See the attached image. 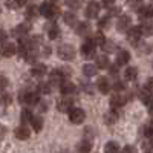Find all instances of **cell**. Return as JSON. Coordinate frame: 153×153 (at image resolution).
I'll return each instance as SVG.
<instances>
[{
  "label": "cell",
  "instance_id": "1",
  "mask_svg": "<svg viewBox=\"0 0 153 153\" xmlns=\"http://www.w3.org/2000/svg\"><path fill=\"white\" fill-rule=\"evenodd\" d=\"M40 9V16L46 17V19H51V20H54L60 16V8L54 3H49V2H45L42 3V6L38 8Z\"/></svg>",
  "mask_w": 153,
  "mask_h": 153
},
{
  "label": "cell",
  "instance_id": "2",
  "mask_svg": "<svg viewBox=\"0 0 153 153\" xmlns=\"http://www.w3.org/2000/svg\"><path fill=\"white\" fill-rule=\"evenodd\" d=\"M20 103H25L28 106H35L40 101V97H38V92H31V91H23L19 95Z\"/></svg>",
  "mask_w": 153,
  "mask_h": 153
},
{
  "label": "cell",
  "instance_id": "3",
  "mask_svg": "<svg viewBox=\"0 0 153 153\" xmlns=\"http://www.w3.org/2000/svg\"><path fill=\"white\" fill-rule=\"evenodd\" d=\"M130 94H124V91L123 92H117L115 95H112V98H110V106H112V109H120V107H123L127 101L130 100Z\"/></svg>",
  "mask_w": 153,
  "mask_h": 153
},
{
  "label": "cell",
  "instance_id": "4",
  "mask_svg": "<svg viewBox=\"0 0 153 153\" xmlns=\"http://www.w3.org/2000/svg\"><path fill=\"white\" fill-rule=\"evenodd\" d=\"M57 54L61 60H65V61H71L75 58V48L71 46V45H61L58 46L57 49Z\"/></svg>",
  "mask_w": 153,
  "mask_h": 153
},
{
  "label": "cell",
  "instance_id": "5",
  "mask_svg": "<svg viewBox=\"0 0 153 153\" xmlns=\"http://www.w3.org/2000/svg\"><path fill=\"white\" fill-rule=\"evenodd\" d=\"M95 49H97V45L92 42V38H87V40L83 42L80 51H81V55L84 58H92L95 57Z\"/></svg>",
  "mask_w": 153,
  "mask_h": 153
},
{
  "label": "cell",
  "instance_id": "6",
  "mask_svg": "<svg viewBox=\"0 0 153 153\" xmlns=\"http://www.w3.org/2000/svg\"><path fill=\"white\" fill-rule=\"evenodd\" d=\"M69 120L74 124H81L86 120V112L80 107H72L69 110Z\"/></svg>",
  "mask_w": 153,
  "mask_h": 153
},
{
  "label": "cell",
  "instance_id": "7",
  "mask_svg": "<svg viewBox=\"0 0 153 153\" xmlns=\"http://www.w3.org/2000/svg\"><path fill=\"white\" fill-rule=\"evenodd\" d=\"M130 26H132V17L127 14H121L118 17V22H117V29L120 32H127Z\"/></svg>",
  "mask_w": 153,
  "mask_h": 153
},
{
  "label": "cell",
  "instance_id": "8",
  "mask_svg": "<svg viewBox=\"0 0 153 153\" xmlns=\"http://www.w3.org/2000/svg\"><path fill=\"white\" fill-rule=\"evenodd\" d=\"M139 38H141V31H139V26H130L129 31H127V40H129L130 45L136 46Z\"/></svg>",
  "mask_w": 153,
  "mask_h": 153
},
{
  "label": "cell",
  "instance_id": "9",
  "mask_svg": "<svg viewBox=\"0 0 153 153\" xmlns=\"http://www.w3.org/2000/svg\"><path fill=\"white\" fill-rule=\"evenodd\" d=\"M0 54H2V57H5V58H9V57L17 54V46L14 43H3L2 46H0Z\"/></svg>",
  "mask_w": 153,
  "mask_h": 153
},
{
  "label": "cell",
  "instance_id": "10",
  "mask_svg": "<svg viewBox=\"0 0 153 153\" xmlns=\"http://www.w3.org/2000/svg\"><path fill=\"white\" fill-rule=\"evenodd\" d=\"M100 11H101V6H100L98 2H89L87 8H86V17L87 19H95V17H98Z\"/></svg>",
  "mask_w": 153,
  "mask_h": 153
},
{
  "label": "cell",
  "instance_id": "11",
  "mask_svg": "<svg viewBox=\"0 0 153 153\" xmlns=\"http://www.w3.org/2000/svg\"><path fill=\"white\" fill-rule=\"evenodd\" d=\"M72 104H74V101H72L71 97L69 98H61L57 103V109L63 113H69V110L72 109Z\"/></svg>",
  "mask_w": 153,
  "mask_h": 153
},
{
  "label": "cell",
  "instance_id": "12",
  "mask_svg": "<svg viewBox=\"0 0 153 153\" xmlns=\"http://www.w3.org/2000/svg\"><path fill=\"white\" fill-rule=\"evenodd\" d=\"M60 91H61V94L65 95V97H71V95L75 94L76 87H75V84L71 83V81H63V83L60 84Z\"/></svg>",
  "mask_w": 153,
  "mask_h": 153
},
{
  "label": "cell",
  "instance_id": "13",
  "mask_svg": "<svg viewBox=\"0 0 153 153\" xmlns=\"http://www.w3.org/2000/svg\"><path fill=\"white\" fill-rule=\"evenodd\" d=\"M66 78V74L63 71H58V69H54L51 72V84H61Z\"/></svg>",
  "mask_w": 153,
  "mask_h": 153
},
{
  "label": "cell",
  "instance_id": "14",
  "mask_svg": "<svg viewBox=\"0 0 153 153\" xmlns=\"http://www.w3.org/2000/svg\"><path fill=\"white\" fill-rule=\"evenodd\" d=\"M97 89H98L101 94H104V95L110 92V83L107 80V76H100L98 83H97Z\"/></svg>",
  "mask_w": 153,
  "mask_h": 153
},
{
  "label": "cell",
  "instance_id": "15",
  "mask_svg": "<svg viewBox=\"0 0 153 153\" xmlns=\"http://www.w3.org/2000/svg\"><path fill=\"white\" fill-rule=\"evenodd\" d=\"M129 61H130V54L127 52L126 49L118 51V54H117V66H118V68H120V66H124V65H127Z\"/></svg>",
  "mask_w": 153,
  "mask_h": 153
},
{
  "label": "cell",
  "instance_id": "16",
  "mask_svg": "<svg viewBox=\"0 0 153 153\" xmlns=\"http://www.w3.org/2000/svg\"><path fill=\"white\" fill-rule=\"evenodd\" d=\"M31 75L32 76H37V78L45 76L46 75V66L42 65V63H34V66L31 68Z\"/></svg>",
  "mask_w": 153,
  "mask_h": 153
},
{
  "label": "cell",
  "instance_id": "17",
  "mask_svg": "<svg viewBox=\"0 0 153 153\" xmlns=\"http://www.w3.org/2000/svg\"><path fill=\"white\" fill-rule=\"evenodd\" d=\"M14 133H16V138H17V139H22V141H25V139H28V138L31 136V130L28 129L26 126H20V127H17Z\"/></svg>",
  "mask_w": 153,
  "mask_h": 153
},
{
  "label": "cell",
  "instance_id": "18",
  "mask_svg": "<svg viewBox=\"0 0 153 153\" xmlns=\"http://www.w3.org/2000/svg\"><path fill=\"white\" fill-rule=\"evenodd\" d=\"M138 97H139V100H141L144 104H150L152 103V95H150V89L149 87H141L139 89Z\"/></svg>",
  "mask_w": 153,
  "mask_h": 153
},
{
  "label": "cell",
  "instance_id": "19",
  "mask_svg": "<svg viewBox=\"0 0 153 153\" xmlns=\"http://www.w3.org/2000/svg\"><path fill=\"white\" fill-rule=\"evenodd\" d=\"M138 14L141 19H150L153 17V6L152 5H144L141 8H138Z\"/></svg>",
  "mask_w": 153,
  "mask_h": 153
},
{
  "label": "cell",
  "instance_id": "20",
  "mask_svg": "<svg viewBox=\"0 0 153 153\" xmlns=\"http://www.w3.org/2000/svg\"><path fill=\"white\" fill-rule=\"evenodd\" d=\"M63 20H65V23L68 25V26H76V25H78V19H76V16L71 11L63 14Z\"/></svg>",
  "mask_w": 153,
  "mask_h": 153
},
{
  "label": "cell",
  "instance_id": "21",
  "mask_svg": "<svg viewBox=\"0 0 153 153\" xmlns=\"http://www.w3.org/2000/svg\"><path fill=\"white\" fill-rule=\"evenodd\" d=\"M29 31H31V25L26 22V23H20L19 26L14 29V34L19 35V37H23V35H26Z\"/></svg>",
  "mask_w": 153,
  "mask_h": 153
},
{
  "label": "cell",
  "instance_id": "22",
  "mask_svg": "<svg viewBox=\"0 0 153 153\" xmlns=\"http://www.w3.org/2000/svg\"><path fill=\"white\" fill-rule=\"evenodd\" d=\"M92 150V144L91 141H87V139H83V141L78 143V146H76V152L78 153H91Z\"/></svg>",
  "mask_w": 153,
  "mask_h": 153
},
{
  "label": "cell",
  "instance_id": "23",
  "mask_svg": "<svg viewBox=\"0 0 153 153\" xmlns=\"http://www.w3.org/2000/svg\"><path fill=\"white\" fill-rule=\"evenodd\" d=\"M97 68L98 69H107L109 66H110V61H109V57L107 55H100V57H97Z\"/></svg>",
  "mask_w": 153,
  "mask_h": 153
},
{
  "label": "cell",
  "instance_id": "24",
  "mask_svg": "<svg viewBox=\"0 0 153 153\" xmlns=\"http://www.w3.org/2000/svg\"><path fill=\"white\" fill-rule=\"evenodd\" d=\"M118 118H120V115H118L117 109H112L110 112H107V113L104 115V121H106L107 124H115Z\"/></svg>",
  "mask_w": 153,
  "mask_h": 153
},
{
  "label": "cell",
  "instance_id": "25",
  "mask_svg": "<svg viewBox=\"0 0 153 153\" xmlns=\"http://www.w3.org/2000/svg\"><path fill=\"white\" fill-rule=\"evenodd\" d=\"M75 31H76L78 35H87L89 32H91V25L86 23V22L78 23V25H76V28H75Z\"/></svg>",
  "mask_w": 153,
  "mask_h": 153
},
{
  "label": "cell",
  "instance_id": "26",
  "mask_svg": "<svg viewBox=\"0 0 153 153\" xmlns=\"http://www.w3.org/2000/svg\"><path fill=\"white\" fill-rule=\"evenodd\" d=\"M124 76H126V80H129V81L136 80V76H138V69H136L135 66H129V68L124 71Z\"/></svg>",
  "mask_w": 153,
  "mask_h": 153
},
{
  "label": "cell",
  "instance_id": "27",
  "mask_svg": "<svg viewBox=\"0 0 153 153\" xmlns=\"http://www.w3.org/2000/svg\"><path fill=\"white\" fill-rule=\"evenodd\" d=\"M48 35H49L51 40H57V38L61 35V32H60L58 26H55V25H49L48 26Z\"/></svg>",
  "mask_w": 153,
  "mask_h": 153
},
{
  "label": "cell",
  "instance_id": "28",
  "mask_svg": "<svg viewBox=\"0 0 153 153\" xmlns=\"http://www.w3.org/2000/svg\"><path fill=\"white\" fill-rule=\"evenodd\" d=\"M31 126H32V129H34L35 132H40V130L43 129V118H42V117H34V115H32Z\"/></svg>",
  "mask_w": 153,
  "mask_h": 153
},
{
  "label": "cell",
  "instance_id": "29",
  "mask_svg": "<svg viewBox=\"0 0 153 153\" xmlns=\"http://www.w3.org/2000/svg\"><path fill=\"white\" fill-rule=\"evenodd\" d=\"M38 16H40V9H38L35 5H29L28 9H26V17H28V20L37 19Z\"/></svg>",
  "mask_w": 153,
  "mask_h": 153
},
{
  "label": "cell",
  "instance_id": "30",
  "mask_svg": "<svg viewBox=\"0 0 153 153\" xmlns=\"http://www.w3.org/2000/svg\"><path fill=\"white\" fill-rule=\"evenodd\" d=\"M104 153H120V144L115 141H109L104 146Z\"/></svg>",
  "mask_w": 153,
  "mask_h": 153
},
{
  "label": "cell",
  "instance_id": "31",
  "mask_svg": "<svg viewBox=\"0 0 153 153\" xmlns=\"http://www.w3.org/2000/svg\"><path fill=\"white\" fill-rule=\"evenodd\" d=\"M97 72H98V68L95 65H84L83 66V74L86 76H95Z\"/></svg>",
  "mask_w": 153,
  "mask_h": 153
},
{
  "label": "cell",
  "instance_id": "32",
  "mask_svg": "<svg viewBox=\"0 0 153 153\" xmlns=\"http://www.w3.org/2000/svg\"><path fill=\"white\" fill-rule=\"evenodd\" d=\"M139 31H141V35L147 37V35H152L153 34V26L149 23H143L141 26H139Z\"/></svg>",
  "mask_w": 153,
  "mask_h": 153
},
{
  "label": "cell",
  "instance_id": "33",
  "mask_svg": "<svg viewBox=\"0 0 153 153\" xmlns=\"http://www.w3.org/2000/svg\"><path fill=\"white\" fill-rule=\"evenodd\" d=\"M11 101H12V98H11L9 94L0 91V106H9Z\"/></svg>",
  "mask_w": 153,
  "mask_h": 153
},
{
  "label": "cell",
  "instance_id": "34",
  "mask_svg": "<svg viewBox=\"0 0 153 153\" xmlns=\"http://www.w3.org/2000/svg\"><path fill=\"white\" fill-rule=\"evenodd\" d=\"M51 87H52V84H51V83H40V84H38V92L48 95V94H51V91H52Z\"/></svg>",
  "mask_w": 153,
  "mask_h": 153
},
{
  "label": "cell",
  "instance_id": "35",
  "mask_svg": "<svg viewBox=\"0 0 153 153\" xmlns=\"http://www.w3.org/2000/svg\"><path fill=\"white\" fill-rule=\"evenodd\" d=\"M92 42H94L97 46H98V45H100V46H103V43L106 42V37L101 34V32H97V34L94 35V38H92Z\"/></svg>",
  "mask_w": 153,
  "mask_h": 153
},
{
  "label": "cell",
  "instance_id": "36",
  "mask_svg": "<svg viewBox=\"0 0 153 153\" xmlns=\"http://www.w3.org/2000/svg\"><path fill=\"white\" fill-rule=\"evenodd\" d=\"M31 118H32V113H31L28 109L22 110V113H20V120H22V123H31Z\"/></svg>",
  "mask_w": 153,
  "mask_h": 153
},
{
  "label": "cell",
  "instance_id": "37",
  "mask_svg": "<svg viewBox=\"0 0 153 153\" xmlns=\"http://www.w3.org/2000/svg\"><path fill=\"white\" fill-rule=\"evenodd\" d=\"M71 9H78V8H81V5H83V0H66L65 2Z\"/></svg>",
  "mask_w": 153,
  "mask_h": 153
},
{
  "label": "cell",
  "instance_id": "38",
  "mask_svg": "<svg viewBox=\"0 0 153 153\" xmlns=\"http://www.w3.org/2000/svg\"><path fill=\"white\" fill-rule=\"evenodd\" d=\"M98 26H100L101 29H107V28L110 26V16H109V17L106 16V17L101 19V20H100V23H98Z\"/></svg>",
  "mask_w": 153,
  "mask_h": 153
},
{
  "label": "cell",
  "instance_id": "39",
  "mask_svg": "<svg viewBox=\"0 0 153 153\" xmlns=\"http://www.w3.org/2000/svg\"><path fill=\"white\" fill-rule=\"evenodd\" d=\"M120 14H121V8H118V6H109V16L110 17H115V16L120 17Z\"/></svg>",
  "mask_w": 153,
  "mask_h": 153
},
{
  "label": "cell",
  "instance_id": "40",
  "mask_svg": "<svg viewBox=\"0 0 153 153\" xmlns=\"http://www.w3.org/2000/svg\"><path fill=\"white\" fill-rule=\"evenodd\" d=\"M113 89H115V92H123V91H126V84L123 81H115Z\"/></svg>",
  "mask_w": 153,
  "mask_h": 153
},
{
  "label": "cell",
  "instance_id": "41",
  "mask_svg": "<svg viewBox=\"0 0 153 153\" xmlns=\"http://www.w3.org/2000/svg\"><path fill=\"white\" fill-rule=\"evenodd\" d=\"M103 49H104V52H112V51L115 49V45L112 42H104L103 43Z\"/></svg>",
  "mask_w": 153,
  "mask_h": 153
},
{
  "label": "cell",
  "instance_id": "42",
  "mask_svg": "<svg viewBox=\"0 0 153 153\" xmlns=\"http://www.w3.org/2000/svg\"><path fill=\"white\" fill-rule=\"evenodd\" d=\"M81 87H83V91L87 92V94H92L94 92V86L89 84V83H81Z\"/></svg>",
  "mask_w": 153,
  "mask_h": 153
},
{
  "label": "cell",
  "instance_id": "43",
  "mask_svg": "<svg viewBox=\"0 0 153 153\" xmlns=\"http://www.w3.org/2000/svg\"><path fill=\"white\" fill-rule=\"evenodd\" d=\"M8 86V78L3 75H0V91H3V89H6Z\"/></svg>",
  "mask_w": 153,
  "mask_h": 153
},
{
  "label": "cell",
  "instance_id": "44",
  "mask_svg": "<svg viewBox=\"0 0 153 153\" xmlns=\"http://www.w3.org/2000/svg\"><path fill=\"white\" fill-rule=\"evenodd\" d=\"M6 38H8V34L5 29H0V46H2L3 43H6Z\"/></svg>",
  "mask_w": 153,
  "mask_h": 153
},
{
  "label": "cell",
  "instance_id": "45",
  "mask_svg": "<svg viewBox=\"0 0 153 153\" xmlns=\"http://www.w3.org/2000/svg\"><path fill=\"white\" fill-rule=\"evenodd\" d=\"M123 153H138V152H136V149L133 146H126L123 149Z\"/></svg>",
  "mask_w": 153,
  "mask_h": 153
},
{
  "label": "cell",
  "instance_id": "46",
  "mask_svg": "<svg viewBox=\"0 0 153 153\" xmlns=\"http://www.w3.org/2000/svg\"><path fill=\"white\" fill-rule=\"evenodd\" d=\"M6 132H8V129H6V126H3V124H0V139H2V138H5Z\"/></svg>",
  "mask_w": 153,
  "mask_h": 153
},
{
  "label": "cell",
  "instance_id": "47",
  "mask_svg": "<svg viewBox=\"0 0 153 153\" xmlns=\"http://www.w3.org/2000/svg\"><path fill=\"white\" fill-rule=\"evenodd\" d=\"M43 55H45V57H49V55H51V48H49V46H45V48H43Z\"/></svg>",
  "mask_w": 153,
  "mask_h": 153
},
{
  "label": "cell",
  "instance_id": "48",
  "mask_svg": "<svg viewBox=\"0 0 153 153\" xmlns=\"http://www.w3.org/2000/svg\"><path fill=\"white\" fill-rule=\"evenodd\" d=\"M113 2H115V0H103V3H104L106 6H112Z\"/></svg>",
  "mask_w": 153,
  "mask_h": 153
},
{
  "label": "cell",
  "instance_id": "49",
  "mask_svg": "<svg viewBox=\"0 0 153 153\" xmlns=\"http://www.w3.org/2000/svg\"><path fill=\"white\" fill-rule=\"evenodd\" d=\"M149 112H150V115L153 117V103H150V104H149Z\"/></svg>",
  "mask_w": 153,
  "mask_h": 153
},
{
  "label": "cell",
  "instance_id": "50",
  "mask_svg": "<svg viewBox=\"0 0 153 153\" xmlns=\"http://www.w3.org/2000/svg\"><path fill=\"white\" fill-rule=\"evenodd\" d=\"M149 87H153V78L149 80Z\"/></svg>",
  "mask_w": 153,
  "mask_h": 153
},
{
  "label": "cell",
  "instance_id": "51",
  "mask_svg": "<svg viewBox=\"0 0 153 153\" xmlns=\"http://www.w3.org/2000/svg\"><path fill=\"white\" fill-rule=\"evenodd\" d=\"M138 2H141V0H138Z\"/></svg>",
  "mask_w": 153,
  "mask_h": 153
},
{
  "label": "cell",
  "instance_id": "52",
  "mask_svg": "<svg viewBox=\"0 0 153 153\" xmlns=\"http://www.w3.org/2000/svg\"><path fill=\"white\" fill-rule=\"evenodd\" d=\"M0 11H2V9H0Z\"/></svg>",
  "mask_w": 153,
  "mask_h": 153
}]
</instances>
